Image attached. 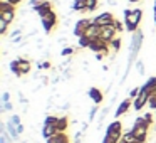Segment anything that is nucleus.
<instances>
[{
  "label": "nucleus",
  "mask_w": 156,
  "mask_h": 143,
  "mask_svg": "<svg viewBox=\"0 0 156 143\" xmlns=\"http://www.w3.org/2000/svg\"><path fill=\"white\" fill-rule=\"evenodd\" d=\"M151 96H154V98H156V89H154V91L151 93Z\"/></svg>",
  "instance_id": "a19ab883"
},
{
  "label": "nucleus",
  "mask_w": 156,
  "mask_h": 143,
  "mask_svg": "<svg viewBox=\"0 0 156 143\" xmlns=\"http://www.w3.org/2000/svg\"><path fill=\"white\" fill-rule=\"evenodd\" d=\"M17 131H19V135H22V133L25 131V128H24V125H19L17 126Z\"/></svg>",
  "instance_id": "4c0bfd02"
},
{
  "label": "nucleus",
  "mask_w": 156,
  "mask_h": 143,
  "mask_svg": "<svg viewBox=\"0 0 156 143\" xmlns=\"http://www.w3.org/2000/svg\"><path fill=\"white\" fill-rule=\"evenodd\" d=\"M116 20V17L111 14V12H102L101 15L94 17V24L99 25V27H106V25H112Z\"/></svg>",
  "instance_id": "0eeeda50"
},
{
  "label": "nucleus",
  "mask_w": 156,
  "mask_h": 143,
  "mask_svg": "<svg viewBox=\"0 0 156 143\" xmlns=\"http://www.w3.org/2000/svg\"><path fill=\"white\" fill-rule=\"evenodd\" d=\"M9 101H10V93L5 91L4 94H2V103H9Z\"/></svg>",
  "instance_id": "c9c22d12"
},
{
  "label": "nucleus",
  "mask_w": 156,
  "mask_h": 143,
  "mask_svg": "<svg viewBox=\"0 0 156 143\" xmlns=\"http://www.w3.org/2000/svg\"><path fill=\"white\" fill-rule=\"evenodd\" d=\"M0 19H4L5 22H9V24H12V22L15 20V7L9 9V10L0 12Z\"/></svg>",
  "instance_id": "f3484780"
},
{
  "label": "nucleus",
  "mask_w": 156,
  "mask_h": 143,
  "mask_svg": "<svg viewBox=\"0 0 156 143\" xmlns=\"http://www.w3.org/2000/svg\"><path fill=\"white\" fill-rule=\"evenodd\" d=\"M139 93H141V88H133L131 91H129V98L133 99V101H134L136 98H138V94Z\"/></svg>",
  "instance_id": "c756f323"
},
{
  "label": "nucleus",
  "mask_w": 156,
  "mask_h": 143,
  "mask_svg": "<svg viewBox=\"0 0 156 143\" xmlns=\"http://www.w3.org/2000/svg\"><path fill=\"white\" fill-rule=\"evenodd\" d=\"M37 68L39 69H52V66L49 61H45V62H37Z\"/></svg>",
  "instance_id": "2f4dec72"
},
{
  "label": "nucleus",
  "mask_w": 156,
  "mask_h": 143,
  "mask_svg": "<svg viewBox=\"0 0 156 143\" xmlns=\"http://www.w3.org/2000/svg\"><path fill=\"white\" fill-rule=\"evenodd\" d=\"M108 4L109 5H116V0H108Z\"/></svg>",
  "instance_id": "ea45409f"
},
{
  "label": "nucleus",
  "mask_w": 156,
  "mask_h": 143,
  "mask_svg": "<svg viewBox=\"0 0 156 143\" xmlns=\"http://www.w3.org/2000/svg\"><path fill=\"white\" fill-rule=\"evenodd\" d=\"M141 17H143V10H141V9H126V10H124L126 29H128L129 32L138 31L139 24H141Z\"/></svg>",
  "instance_id": "f257e3e1"
},
{
  "label": "nucleus",
  "mask_w": 156,
  "mask_h": 143,
  "mask_svg": "<svg viewBox=\"0 0 156 143\" xmlns=\"http://www.w3.org/2000/svg\"><path fill=\"white\" fill-rule=\"evenodd\" d=\"M86 2V7H87V12H94L98 9V0H84Z\"/></svg>",
  "instance_id": "5701e85b"
},
{
  "label": "nucleus",
  "mask_w": 156,
  "mask_h": 143,
  "mask_svg": "<svg viewBox=\"0 0 156 143\" xmlns=\"http://www.w3.org/2000/svg\"><path fill=\"white\" fill-rule=\"evenodd\" d=\"M57 121H59V116H54V115H49L47 118H45V121H44V125H57Z\"/></svg>",
  "instance_id": "b1692460"
},
{
  "label": "nucleus",
  "mask_w": 156,
  "mask_h": 143,
  "mask_svg": "<svg viewBox=\"0 0 156 143\" xmlns=\"http://www.w3.org/2000/svg\"><path fill=\"white\" fill-rule=\"evenodd\" d=\"M74 52H76V49H72V47H69V46H67V47H64L61 51V56H62V57H66V56H71V54H74Z\"/></svg>",
  "instance_id": "cd10ccee"
},
{
  "label": "nucleus",
  "mask_w": 156,
  "mask_h": 143,
  "mask_svg": "<svg viewBox=\"0 0 156 143\" xmlns=\"http://www.w3.org/2000/svg\"><path fill=\"white\" fill-rule=\"evenodd\" d=\"M92 24H94V19H81V20H77L74 25V35L76 37H82Z\"/></svg>",
  "instance_id": "20e7f679"
},
{
  "label": "nucleus",
  "mask_w": 156,
  "mask_h": 143,
  "mask_svg": "<svg viewBox=\"0 0 156 143\" xmlns=\"http://www.w3.org/2000/svg\"><path fill=\"white\" fill-rule=\"evenodd\" d=\"M89 49L94 51L96 54H98V52H104V54H108L109 52V44L106 41H102V39H96V41H92L91 44H89Z\"/></svg>",
  "instance_id": "6e6552de"
},
{
  "label": "nucleus",
  "mask_w": 156,
  "mask_h": 143,
  "mask_svg": "<svg viewBox=\"0 0 156 143\" xmlns=\"http://www.w3.org/2000/svg\"><path fill=\"white\" fill-rule=\"evenodd\" d=\"M129 2H139V0H129Z\"/></svg>",
  "instance_id": "79ce46f5"
},
{
  "label": "nucleus",
  "mask_w": 156,
  "mask_h": 143,
  "mask_svg": "<svg viewBox=\"0 0 156 143\" xmlns=\"http://www.w3.org/2000/svg\"><path fill=\"white\" fill-rule=\"evenodd\" d=\"M143 116H144V119L149 123V125H153V115L151 113H146V115H143Z\"/></svg>",
  "instance_id": "e433bc0d"
},
{
  "label": "nucleus",
  "mask_w": 156,
  "mask_h": 143,
  "mask_svg": "<svg viewBox=\"0 0 156 143\" xmlns=\"http://www.w3.org/2000/svg\"><path fill=\"white\" fill-rule=\"evenodd\" d=\"M149 128H151V125L144 119V116H138L136 121H134V125H133V128H131V131H133V135L138 138L139 143H146Z\"/></svg>",
  "instance_id": "f03ea898"
},
{
  "label": "nucleus",
  "mask_w": 156,
  "mask_h": 143,
  "mask_svg": "<svg viewBox=\"0 0 156 143\" xmlns=\"http://www.w3.org/2000/svg\"><path fill=\"white\" fill-rule=\"evenodd\" d=\"M55 128H57L59 133H66V131H67V128H69L67 116H61V118H59V121H57V125H55Z\"/></svg>",
  "instance_id": "6ab92c4d"
},
{
  "label": "nucleus",
  "mask_w": 156,
  "mask_h": 143,
  "mask_svg": "<svg viewBox=\"0 0 156 143\" xmlns=\"http://www.w3.org/2000/svg\"><path fill=\"white\" fill-rule=\"evenodd\" d=\"M109 49H111L112 52H118L119 49H121V34H118L111 42H109Z\"/></svg>",
  "instance_id": "4be33fe9"
},
{
  "label": "nucleus",
  "mask_w": 156,
  "mask_h": 143,
  "mask_svg": "<svg viewBox=\"0 0 156 143\" xmlns=\"http://www.w3.org/2000/svg\"><path fill=\"white\" fill-rule=\"evenodd\" d=\"M9 25H10L9 22H5L4 19H0V34H2V35H5V34H7V29H9Z\"/></svg>",
  "instance_id": "393cba45"
},
{
  "label": "nucleus",
  "mask_w": 156,
  "mask_h": 143,
  "mask_svg": "<svg viewBox=\"0 0 156 143\" xmlns=\"http://www.w3.org/2000/svg\"><path fill=\"white\" fill-rule=\"evenodd\" d=\"M106 135L111 136V138L114 140H121L122 138V125L121 121H112L111 125H108V130H106Z\"/></svg>",
  "instance_id": "423d86ee"
},
{
  "label": "nucleus",
  "mask_w": 156,
  "mask_h": 143,
  "mask_svg": "<svg viewBox=\"0 0 156 143\" xmlns=\"http://www.w3.org/2000/svg\"><path fill=\"white\" fill-rule=\"evenodd\" d=\"M154 14H156V4H154Z\"/></svg>",
  "instance_id": "37998d69"
},
{
  "label": "nucleus",
  "mask_w": 156,
  "mask_h": 143,
  "mask_svg": "<svg viewBox=\"0 0 156 143\" xmlns=\"http://www.w3.org/2000/svg\"><path fill=\"white\" fill-rule=\"evenodd\" d=\"M72 10H74V12H81V14L87 12L86 2H84V0H74V2H72Z\"/></svg>",
  "instance_id": "aec40b11"
},
{
  "label": "nucleus",
  "mask_w": 156,
  "mask_h": 143,
  "mask_svg": "<svg viewBox=\"0 0 156 143\" xmlns=\"http://www.w3.org/2000/svg\"><path fill=\"white\" fill-rule=\"evenodd\" d=\"M12 109H14V105H12V103L9 101V103H4V105H2L0 111H2V113H5V111H12Z\"/></svg>",
  "instance_id": "7c9ffc66"
},
{
  "label": "nucleus",
  "mask_w": 156,
  "mask_h": 143,
  "mask_svg": "<svg viewBox=\"0 0 156 143\" xmlns=\"http://www.w3.org/2000/svg\"><path fill=\"white\" fill-rule=\"evenodd\" d=\"M41 24H42V27H44L45 32H51L52 29L57 25V15H55V12L52 10V12H49L47 15L41 17Z\"/></svg>",
  "instance_id": "39448f33"
},
{
  "label": "nucleus",
  "mask_w": 156,
  "mask_h": 143,
  "mask_svg": "<svg viewBox=\"0 0 156 143\" xmlns=\"http://www.w3.org/2000/svg\"><path fill=\"white\" fill-rule=\"evenodd\" d=\"M114 27H116V32H118V34H122V32H124V24H121L118 19L114 20Z\"/></svg>",
  "instance_id": "c85d7f7f"
},
{
  "label": "nucleus",
  "mask_w": 156,
  "mask_h": 143,
  "mask_svg": "<svg viewBox=\"0 0 156 143\" xmlns=\"http://www.w3.org/2000/svg\"><path fill=\"white\" fill-rule=\"evenodd\" d=\"M136 69H138L139 74H144V64H143V61H138V62H136Z\"/></svg>",
  "instance_id": "72a5a7b5"
},
{
  "label": "nucleus",
  "mask_w": 156,
  "mask_h": 143,
  "mask_svg": "<svg viewBox=\"0 0 156 143\" xmlns=\"http://www.w3.org/2000/svg\"><path fill=\"white\" fill-rule=\"evenodd\" d=\"M87 94H89V98L94 101V105H101L102 99H104V94H102V91L99 88H91L87 91Z\"/></svg>",
  "instance_id": "ddd939ff"
},
{
  "label": "nucleus",
  "mask_w": 156,
  "mask_h": 143,
  "mask_svg": "<svg viewBox=\"0 0 156 143\" xmlns=\"http://www.w3.org/2000/svg\"><path fill=\"white\" fill-rule=\"evenodd\" d=\"M57 133H59V131H57V128H55L54 125H44V126H42V136H44L45 140L55 136Z\"/></svg>",
  "instance_id": "4468645a"
},
{
  "label": "nucleus",
  "mask_w": 156,
  "mask_h": 143,
  "mask_svg": "<svg viewBox=\"0 0 156 143\" xmlns=\"http://www.w3.org/2000/svg\"><path fill=\"white\" fill-rule=\"evenodd\" d=\"M15 62H17L19 76H24V74H29V72H30V69H32L30 61H27V59H24V57H19V59H15Z\"/></svg>",
  "instance_id": "9b49d317"
},
{
  "label": "nucleus",
  "mask_w": 156,
  "mask_h": 143,
  "mask_svg": "<svg viewBox=\"0 0 156 143\" xmlns=\"http://www.w3.org/2000/svg\"><path fill=\"white\" fill-rule=\"evenodd\" d=\"M98 111H99V105H94L91 108V111H89V121H94V118H96V115H98Z\"/></svg>",
  "instance_id": "a878e982"
},
{
  "label": "nucleus",
  "mask_w": 156,
  "mask_h": 143,
  "mask_svg": "<svg viewBox=\"0 0 156 143\" xmlns=\"http://www.w3.org/2000/svg\"><path fill=\"white\" fill-rule=\"evenodd\" d=\"M149 96H151V93L148 91V88H146L144 84L141 86V93L138 94V98L133 101V106H134V109L136 111H141L143 108H144L146 105H148V101H149Z\"/></svg>",
  "instance_id": "7ed1b4c3"
},
{
  "label": "nucleus",
  "mask_w": 156,
  "mask_h": 143,
  "mask_svg": "<svg viewBox=\"0 0 156 143\" xmlns=\"http://www.w3.org/2000/svg\"><path fill=\"white\" fill-rule=\"evenodd\" d=\"M116 35H118V32H116L114 24H112V25H106V27H101V39H102V41H106L108 44L116 37Z\"/></svg>",
  "instance_id": "1a4fd4ad"
},
{
  "label": "nucleus",
  "mask_w": 156,
  "mask_h": 143,
  "mask_svg": "<svg viewBox=\"0 0 156 143\" xmlns=\"http://www.w3.org/2000/svg\"><path fill=\"white\" fill-rule=\"evenodd\" d=\"M119 141H121V143H139L138 138L133 135L131 130H129V131H126V133H122V138L119 140Z\"/></svg>",
  "instance_id": "412c9836"
},
{
  "label": "nucleus",
  "mask_w": 156,
  "mask_h": 143,
  "mask_svg": "<svg viewBox=\"0 0 156 143\" xmlns=\"http://www.w3.org/2000/svg\"><path fill=\"white\" fill-rule=\"evenodd\" d=\"M5 128H7L9 135L12 136V140H14V141H19V140H20V135H19V131H17V126H15L14 123L10 121V119L5 123Z\"/></svg>",
  "instance_id": "2eb2a0df"
},
{
  "label": "nucleus",
  "mask_w": 156,
  "mask_h": 143,
  "mask_svg": "<svg viewBox=\"0 0 156 143\" xmlns=\"http://www.w3.org/2000/svg\"><path fill=\"white\" fill-rule=\"evenodd\" d=\"M47 143H71V140H69L67 133H57L55 136L49 138Z\"/></svg>",
  "instance_id": "a211bd4d"
},
{
  "label": "nucleus",
  "mask_w": 156,
  "mask_h": 143,
  "mask_svg": "<svg viewBox=\"0 0 156 143\" xmlns=\"http://www.w3.org/2000/svg\"><path fill=\"white\" fill-rule=\"evenodd\" d=\"M45 2H47V0H30V2H29V5H30V9L34 10V9L41 7V5L45 4Z\"/></svg>",
  "instance_id": "bb28decb"
},
{
  "label": "nucleus",
  "mask_w": 156,
  "mask_h": 143,
  "mask_svg": "<svg viewBox=\"0 0 156 143\" xmlns=\"http://www.w3.org/2000/svg\"><path fill=\"white\" fill-rule=\"evenodd\" d=\"M22 39H24V37H20V35H19V37H15V39H14V44H19V42H20Z\"/></svg>",
  "instance_id": "58836bf2"
},
{
  "label": "nucleus",
  "mask_w": 156,
  "mask_h": 143,
  "mask_svg": "<svg viewBox=\"0 0 156 143\" xmlns=\"http://www.w3.org/2000/svg\"><path fill=\"white\" fill-rule=\"evenodd\" d=\"M82 37H86L89 42L96 41V39H101V27H99V25H96V24H92L91 27L86 31V34L82 35Z\"/></svg>",
  "instance_id": "f8f14e48"
},
{
  "label": "nucleus",
  "mask_w": 156,
  "mask_h": 143,
  "mask_svg": "<svg viewBox=\"0 0 156 143\" xmlns=\"http://www.w3.org/2000/svg\"><path fill=\"white\" fill-rule=\"evenodd\" d=\"M34 12H37V15L39 17H44V15H47L49 12H52V2H45V4H42L41 7H37V9H34Z\"/></svg>",
  "instance_id": "dca6fc26"
},
{
  "label": "nucleus",
  "mask_w": 156,
  "mask_h": 143,
  "mask_svg": "<svg viewBox=\"0 0 156 143\" xmlns=\"http://www.w3.org/2000/svg\"><path fill=\"white\" fill-rule=\"evenodd\" d=\"M133 106V99L131 98H126V99H122L121 103L118 105V108H116V113H114V116L116 118H121L122 115H126V113L129 111V108Z\"/></svg>",
  "instance_id": "9d476101"
},
{
  "label": "nucleus",
  "mask_w": 156,
  "mask_h": 143,
  "mask_svg": "<svg viewBox=\"0 0 156 143\" xmlns=\"http://www.w3.org/2000/svg\"><path fill=\"white\" fill-rule=\"evenodd\" d=\"M102 143H119V140H114V138H111V136L106 135L104 140H102Z\"/></svg>",
  "instance_id": "f704fd0d"
},
{
  "label": "nucleus",
  "mask_w": 156,
  "mask_h": 143,
  "mask_svg": "<svg viewBox=\"0 0 156 143\" xmlns=\"http://www.w3.org/2000/svg\"><path fill=\"white\" fill-rule=\"evenodd\" d=\"M10 121H12V123H14V125H15V126H19V125H22V123H20V116H19V115H12V116H10Z\"/></svg>",
  "instance_id": "473e14b6"
}]
</instances>
